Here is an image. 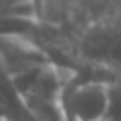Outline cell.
<instances>
[{
	"instance_id": "6da1fadb",
	"label": "cell",
	"mask_w": 121,
	"mask_h": 121,
	"mask_svg": "<svg viewBox=\"0 0 121 121\" xmlns=\"http://www.w3.org/2000/svg\"><path fill=\"white\" fill-rule=\"evenodd\" d=\"M9 74L17 83L28 110L38 121H64V81L60 68L55 62H38Z\"/></svg>"
},
{
	"instance_id": "7a4b0ae2",
	"label": "cell",
	"mask_w": 121,
	"mask_h": 121,
	"mask_svg": "<svg viewBox=\"0 0 121 121\" xmlns=\"http://www.w3.org/2000/svg\"><path fill=\"white\" fill-rule=\"evenodd\" d=\"M108 74H76L64 83L62 112L64 121H106L110 112V83Z\"/></svg>"
},
{
	"instance_id": "3957f363",
	"label": "cell",
	"mask_w": 121,
	"mask_h": 121,
	"mask_svg": "<svg viewBox=\"0 0 121 121\" xmlns=\"http://www.w3.org/2000/svg\"><path fill=\"white\" fill-rule=\"evenodd\" d=\"M78 55L91 68L110 76L121 72V25L110 21H93L78 40Z\"/></svg>"
},
{
	"instance_id": "277c9868",
	"label": "cell",
	"mask_w": 121,
	"mask_h": 121,
	"mask_svg": "<svg viewBox=\"0 0 121 121\" xmlns=\"http://www.w3.org/2000/svg\"><path fill=\"white\" fill-rule=\"evenodd\" d=\"M32 8V0H0V15L25 13Z\"/></svg>"
},
{
	"instance_id": "5b68a950",
	"label": "cell",
	"mask_w": 121,
	"mask_h": 121,
	"mask_svg": "<svg viewBox=\"0 0 121 121\" xmlns=\"http://www.w3.org/2000/svg\"><path fill=\"white\" fill-rule=\"evenodd\" d=\"M112 4H113V8L117 9V13H119V17H121V0H112Z\"/></svg>"
}]
</instances>
